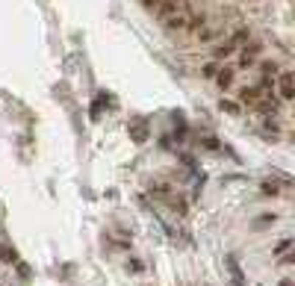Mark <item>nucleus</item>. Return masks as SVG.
<instances>
[{
  "instance_id": "obj_1",
  "label": "nucleus",
  "mask_w": 295,
  "mask_h": 286,
  "mask_svg": "<svg viewBox=\"0 0 295 286\" xmlns=\"http://www.w3.org/2000/svg\"><path fill=\"white\" fill-rule=\"evenodd\" d=\"M292 98H295L292 71H280V101H292Z\"/></svg>"
},
{
  "instance_id": "obj_2",
  "label": "nucleus",
  "mask_w": 295,
  "mask_h": 286,
  "mask_svg": "<svg viewBox=\"0 0 295 286\" xmlns=\"http://www.w3.org/2000/svg\"><path fill=\"white\" fill-rule=\"evenodd\" d=\"M236 53V48L230 45V42H222V45H216L213 51H209V56H213V62H219V59H227V56H233Z\"/></svg>"
},
{
  "instance_id": "obj_3",
  "label": "nucleus",
  "mask_w": 295,
  "mask_h": 286,
  "mask_svg": "<svg viewBox=\"0 0 295 286\" xmlns=\"http://www.w3.org/2000/svg\"><path fill=\"white\" fill-rule=\"evenodd\" d=\"M177 9H180V3H174V0H159V6H156L154 12L162 18V21H165V18L177 15Z\"/></svg>"
},
{
  "instance_id": "obj_4",
  "label": "nucleus",
  "mask_w": 295,
  "mask_h": 286,
  "mask_svg": "<svg viewBox=\"0 0 295 286\" xmlns=\"http://www.w3.org/2000/svg\"><path fill=\"white\" fill-rule=\"evenodd\" d=\"M227 271H230V277H233V283H236V286H245L242 269H239V263H236V257H233V254L227 257Z\"/></svg>"
},
{
  "instance_id": "obj_5",
  "label": "nucleus",
  "mask_w": 295,
  "mask_h": 286,
  "mask_svg": "<svg viewBox=\"0 0 295 286\" xmlns=\"http://www.w3.org/2000/svg\"><path fill=\"white\" fill-rule=\"evenodd\" d=\"M186 21H189V18L183 15V12H177V15H172V18H165V30H186Z\"/></svg>"
},
{
  "instance_id": "obj_6",
  "label": "nucleus",
  "mask_w": 295,
  "mask_h": 286,
  "mask_svg": "<svg viewBox=\"0 0 295 286\" xmlns=\"http://www.w3.org/2000/svg\"><path fill=\"white\" fill-rule=\"evenodd\" d=\"M213 80L219 83V89H227V86H233V71H230V68H219Z\"/></svg>"
},
{
  "instance_id": "obj_7",
  "label": "nucleus",
  "mask_w": 295,
  "mask_h": 286,
  "mask_svg": "<svg viewBox=\"0 0 295 286\" xmlns=\"http://www.w3.org/2000/svg\"><path fill=\"white\" fill-rule=\"evenodd\" d=\"M239 101H242V103H254V101H257V89H254V86L239 89Z\"/></svg>"
},
{
  "instance_id": "obj_8",
  "label": "nucleus",
  "mask_w": 295,
  "mask_h": 286,
  "mask_svg": "<svg viewBox=\"0 0 295 286\" xmlns=\"http://www.w3.org/2000/svg\"><path fill=\"white\" fill-rule=\"evenodd\" d=\"M289 248H292V239H289V236H283V239H280L278 245L272 248V254H275V257H280V254H286Z\"/></svg>"
},
{
  "instance_id": "obj_9",
  "label": "nucleus",
  "mask_w": 295,
  "mask_h": 286,
  "mask_svg": "<svg viewBox=\"0 0 295 286\" xmlns=\"http://www.w3.org/2000/svg\"><path fill=\"white\" fill-rule=\"evenodd\" d=\"M204 24H207V18H204V15L189 18V21H186V30H192V33H201V27H204Z\"/></svg>"
},
{
  "instance_id": "obj_10",
  "label": "nucleus",
  "mask_w": 295,
  "mask_h": 286,
  "mask_svg": "<svg viewBox=\"0 0 295 286\" xmlns=\"http://www.w3.org/2000/svg\"><path fill=\"white\" fill-rule=\"evenodd\" d=\"M216 71H219V62H213V59H209L207 65L201 68V77H207V80H213V77H216Z\"/></svg>"
},
{
  "instance_id": "obj_11",
  "label": "nucleus",
  "mask_w": 295,
  "mask_h": 286,
  "mask_svg": "<svg viewBox=\"0 0 295 286\" xmlns=\"http://www.w3.org/2000/svg\"><path fill=\"white\" fill-rule=\"evenodd\" d=\"M219 109H222V112H230V115H239V103H233V101H222Z\"/></svg>"
},
{
  "instance_id": "obj_12",
  "label": "nucleus",
  "mask_w": 295,
  "mask_h": 286,
  "mask_svg": "<svg viewBox=\"0 0 295 286\" xmlns=\"http://www.w3.org/2000/svg\"><path fill=\"white\" fill-rule=\"evenodd\" d=\"M260 192H263V195H269V198H275V195H280L278 183H269V180H266V183L260 186Z\"/></svg>"
},
{
  "instance_id": "obj_13",
  "label": "nucleus",
  "mask_w": 295,
  "mask_h": 286,
  "mask_svg": "<svg viewBox=\"0 0 295 286\" xmlns=\"http://www.w3.org/2000/svg\"><path fill=\"white\" fill-rule=\"evenodd\" d=\"M275 219H278L275 213H260V219L254 221V227H263V224H275Z\"/></svg>"
},
{
  "instance_id": "obj_14",
  "label": "nucleus",
  "mask_w": 295,
  "mask_h": 286,
  "mask_svg": "<svg viewBox=\"0 0 295 286\" xmlns=\"http://www.w3.org/2000/svg\"><path fill=\"white\" fill-rule=\"evenodd\" d=\"M0 260H6V263H15L18 257H15V251H12L9 245H0Z\"/></svg>"
},
{
  "instance_id": "obj_15",
  "label": "nucleus",
  "mask_w": 295,
  "mask_h": 286,
  "mask_svg": "<svg viewBox=\"0 0 295 286\" xmlns=\"http://www.w3.org/2000/svg\"><path fill=\"white\" fill-rule=\"evenodd\" d=\"M227 42H230V45H233V48H239V45H242V42H248V30H239V33L233 35V38H227Z\"/></svg>"
},
{
  "instance_id": "obj_16",
  "label": "nucleus",
  "mask_w": 295,
  "mask_h": 286,
  "mask_svg": "<svg viewBox=\"0 0 295 286\" xmlns=\"http://www.w3.org/2000/svg\"><path fill=\"white\" fill-rule=\"evenodd\" d=\"M127 271H133V274H139V271H145V266H142V260H127Z\"/></svg>"
},
{
  "instance_id": "obj_17",
  "label": "nucleus",
  "mask_w": 295,
  "mask_h": 286,
  "mask_svg": "<svg viewBox=\"0 0 295 286\" xmlns=\"http://www.w3.org/2000/svg\"><path fill=\"white\" fill-rule=\"evenodd\" d=\"M260 71H266V77H275L278 65H275V62H260Z\"/></svg>"
},
{
  "instance_id": "obj_18",
  "label": "nucleus",
  "mask_w": 295,
  "mask_h": 286,
  "mask_svg": "<svg viewBox=\"0 0 295 286\" xmlns=\"http://www.w3.org/2000/svg\"><path fill=\"white\" fill-rule=\"evenodd\" d=\"M130 136H133L136 142H142V139L148 136V130H145V127H133V130H130Z\"/></svg>"
},
{
  "instance_id": "obj_19",
  "label": "nucleus",
  "mask_w": 295,
  "mask_h": 286,
  "mask_svg": "<svg viewBox=\"0 0 295 286\" xmlns=\"http://www.w3.org/2000/svg\"><path fill=\"white\" fill-rule=\"evenodd\" d=\"M18 266V274L24 277V280H30V266H24V263H15Z\"/></svg>"
},
{
  "instance_id": "obj_20",
  "label": "nucleus",
  "mask_w": 295,
  "mask_h": 286,
  "mask_svg": "<svg viewBox=\"0 0 295 286\" xmlns=\"http://www.w3.org/2000/svg\"><path fill=\"white\" fill-rule=\"evenodd\" d=\"M239 65H242V68H251V65H254V56L242 53V56H239Z\"/></svg>"
},
{
  "instance_id": "obj_21",
  "label": "nucleus",
  "mask_w": 295,
  "mask_h": 286,
  "mask_svg": "<svg viewBox=\"0 0 295 286\" xmlns=\"http://www.w3.org/2000/svg\"><path fill=\"white\" fill-rule=\"evenodd\" d=\"M280 266H295V257L292 254H280Z\"/></svg>"
},
{
  "instance_id": "obj_22",
  "label": "nucleus",
  "mask_w": 295,
  "mask_h": 286,
  "mask_svg": "<svg viewBox=\"0 0 295 286\" xmlns=\"http://www.w3.org/2000/svg\"><path fill=\"white\" fill-rule=\"evenodd\" d=\"M142 6H145V9H156V6H159V0H142Z\"/></svg>"
},
{
  "instance_id": "obj_23",
  "label": "nucleus",
  "mask_w": 295,
  "mask_h": 286,
  "mask_svg": "<svg viewBox=\"0 0 295 286\" xmlns=\"http://www.w3.org/2000/svg\"><path fill=\"white\" fill-rule=\"evenodd\" d=\"M280 286H295V283L289 280V277H283V280H280Z\"/></svg>"
},
{
  "instance_id": "obj_24",
  "label": "nucleus",
  "mask_w": 295,
  "mask_h": 286,
  "mask_svg": "<svg viewBox=\"0 0 295 286\" xmlns=\"http://www.w3.org/2000/svg\"><path fill=\"white\" fill-rule=\"evenodd\" d=\"M174 3H186V0H174Z\"/></svg>"
}]
</instances>
